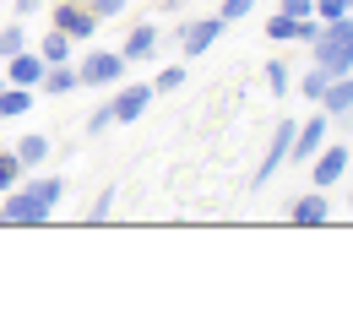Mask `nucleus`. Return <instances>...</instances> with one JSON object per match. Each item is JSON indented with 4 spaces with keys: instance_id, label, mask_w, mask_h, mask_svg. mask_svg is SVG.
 Returning a JSON list of instances; mask_svg holds the SVG:
<instances>
[{
    "instance_id": "f257e3e1",
    "label": "nucleus",
    "mask_w": 353,
    "mask_h": 315,
    "mask_svg": "<svg viewBox=\"0 0 353 315\" xmlns=\"http://www.w3.org/2000/svg\"><path fill=\"white\" fill-rule=\"evenodd\" d=\"M60 201H65V180L33 169V174H22V180L0 196V212H6V228H44Z\"/></svg>"
},
{
    "instance_id": "f03ea898",
    "label": "nucleus",
    "mask_w": 353,
    "mask_h": 315,
    "mask_svg": "<svg viewBox=\"0 0 353 315\" xmlns=\"http://www.w3.org/2000/svg\"><path fill=\"white\" fill-rule=\"evenodd\" d=\"M310 54H315V65H321L326 77H348L353 71V11L337 17V22H326L321 39L310 44Z\"/></svg>"
},
{
    "instance_id": "7ed1b4c3",
    "label": "nucleus",
    "mask_w": 353,
    "mask_h": 315,
    "mask_svg": "<svg viewBox=\"0 0 353 315\" xmlns=\"http://www.w3.org/2000/svg\"><path fill=\"white\" fill-rule=\"evenodd\" d=\"M125 71H131V65L120 60V49H92V54L77 60V82H82V88H120Z\"/></svg>"
},
{
    "instance_id": "20e7f679",
    "label": "nucleus",
    "mask_w": 353,
    "mask_h": 315,
    "mask_svg": "<svg viewBox=\"0 0 353 315\" xmlns=\"http://www.w3.org/2000/svg\"><path fill=\"white\" fill-rule=\"evenodd\" d=\"M223 33H228V22H223L218 11H212V17H196V22H179V28H174L179 54H185V60H201V54L223 39Z\"/></svg>"
},
{
    "instance_id": "39448f33",
    "label": "nucleus",
    "mask_w": 353,
    "mask_h": 315,
    "mask_svg": "<svg viewBox=\"0 0 353 315\" xmlns=\"http://www.w3.org/2000/svg\"><path fill=\"white\" fill-rule=\"evenodd\" d=\"M49 28H60L71 44H88V39L98 33V28H103V22L92 17L82 0H60V6H54V17H49Z\"/></svg>"
},
{
    "instance_id": "423d86ee",
    "label": "nucleus",
    "mask_w": 353,
    "mask_h": 315,
    "mask_svg": "<svg viewBox=\"0 0 353 315\" xmlns=\"http://www.w3.org/2000/svg\"><path fill=\"white\" fill-rule=\"evenodd\" d=\"M294 131H299V120H277V131H272V141H266V152H261V163H256V190L261 185H272V174L288 163V147H294Z\"/></svg>"
},
{
    "instance_id": "0eeeda50",
    "label": "nucleus",
    "mask_w": 353,
    "mask_h": 315,
    "mask_svg": "<svg viewBox=\"0 0 353 315\" xmlns=\"http://www.w3.org/2000/svg\"><path fill=\"white\" fill-rule=\"evenodd\" d=\"M326 141H332V120H326V114H310V120H299L294 147H288V163H294V169H305V163L321 152V147H326Z\"/></svg>"
},
{
    "instance_id": "6e6552de",
    "label": "nucleus",
    "mask_w": 353,
    "mask_h": 315,
    "mask_svg": "<svg viewBox=\"0 0 353 315\" xmlns=\"http://www.w3.org/2000/svg\"><path fill=\"white\" fill-rule=\"evenodd\" d=\"M348 163H353V152L343 147V141H326L315 158H310L305 169H310V185H321V190H332V185L348 174Z\"/></svg>"
},
{
    "instance_id": "1a4fd4ad",
    "label": "nucleus",
    "mask_w": 353,
    "mask_h": 315,
    "mask_svg": "<svg viewBox=\"0 0 353 315\" xmlns=\"http://www.w3.org/2000/svg\"><path fill=\"white\" fill-rule=\"evenodd\" d=\"M152 98H158L152 82H120V92L109 98V103H114V125H136V120L152 109Z\"/></svg>"
},
{
    "instance_id": "9d476101",
    "label": "nucleus",
    "mask_w": 353,
    "mask_h": 315,
    "mask_svg": "<svg viewBox=\"0 0 353 315\" xmlns=\"http://www.w3.org/2000/svg\"><path fill=\"white\" fill-rule=\"evenodd\" d=\"M44 54H39V49H17V54H6V71H0V77H6V82H11V88H33L39 92V82H44Z\"/></svg>"
},
{
    "instance_id": "9b49d317",
    "label": "nucleus",
    "mask_w": 353,
    "mask_h": 315,
    "mask_svg": "<svg viewBox=\"0 0 353 315\" xmlns=\"http://www.w3.org/2000/svg\"><path fill=\"white\" fill-rule=\"evenodd\" d=\"M332 218V196L315 185V190H305V196H288V223L294 228H321Z\"/></svg>"
},
{
    "instance_id": "f8f14e48",
    "label": "nucleus",
    "mask_w": 353,
    "mask_h": 315,
    "mask_svg": "<svg viewBox=\"0 0 353 315\" xmlns=\"http://www.w3.org/2000/svg\"><path fill=\"white\" fill-rule=\"evenodd\" d=\"M158 44H163V28H158V22H136L131 33H125V44H120V60H125V65L152 60V54H158Z\"/></svg>"
},
{
    "instance_id": "ddd939ff",
    "label": "nucleus",
    "mask_w": 353,
    "mask_h": 315,
    "mask_svg": "<svg viewBox=\"0 0 353 315\" xmlns=\"http://www.w3.org/2000/svg\"><path fill=\"white\" fill-rule=\"evenodd\" d=\"M82 82H77V60H54V65H44V82H39V92L44 98H65V92H77Z\"/></svg>"
},
{
    "instance_id": "4468645a",
    "label": "nucleus",
    "mask_w": 353,
    "mask_h": 315,
    "mask_svg": "<svg viewBox=\"0 0 353 315\" xmlns=\"http://www.w3.org/2000/svg\"><path fill=\"white\" fill-rule=\"evenodd\" d=\"M321 114H326V120L353 114V71H348V77H332V82H326V92H321Z\"/></svg>"
},
{
    "instance_id": "2eb2a0df",
    "label": "nucleus",
    "mask_w": 353,
    "mask_h": 315,
    "mask_svg": "<svg viewBox=\"0 0 353 315\" xmlns=\"http://www.w3.org/2000/svg\"><path fill=\"white\" fill-rule=\"evenodd\" d=\"M11 152H17V163H22L28 174H33V169H44V163H49V152H54V141H49L44 131H33V136H22V141H17Z\"/></svg>"
},
{
    "instance_id": "dca6fc26",
    "label": "nucleus",
    "mask_w": 353,
    "mask_h": 315,
    "mask_svg": "<svg viewBox=\"0 0 353 315\" xmlns=\"http://www.w3.org/2000/svg\"><path fill=\"white\" fill-rule=\"evenodd\" d=\"M33 109V88H11V82H0V120H22Z\"/></svg>"
},
{
    "instance_id": "f3484780",
    "label": "nucleus",
    "mask_w": 353,
    "mask_h": 315,
    "mask_svg": "<svg viewBox=\"0 0 353 315\" xmlns=\"http://www.w3.org/2000/svg\"><path fill=\"white\" fill-rule=\"evenodd\" d=\"M39 54H44L49 65H54V60H71V54H77V44H71V39L60 33V28H49L44 39H39Z\"/></svg>"
},
{
    "instance_id": "a211bd4d",
    "label": "nucleus",
    "mask_w": 353,
    "mask_h": 315,
    "mask_svg": "<svg viewBox=\"0 0 353 315\" xmlns=\"http://www.w3.org/2000/svg\"><path fill=\"white\" fill-rule=\"evenodd\" d=\"M261 77H266V88L277 92V98H288V88H294V71H288V60H266Z\"/></svg>"
},
{
    "instance_id": "6ab92c4d",
    "label": "nucleus",
    "mask_w": 353,
    "mask_h": 315,
    "mask_svg": "<svg viewBox=\"0 0 353 315\" xmlns=\"http://www.w3.org/2000/svg\"><path fill=\"white\" fill-rule=\"evenodd\" d=\"M326 82H332V77H326L321 65H310L305 77H299V98H310V103H321V92H326Z\"/></svg>"
},
{
    "instance_id": "aec40b11",
    "label": "nucleus",
    "mask_w": 353,
    "mask_h": 315,
    "mask_svg": "<svg viewBox=\"0 0 353 315\" xmlns=\"http://www.w3.org/2000/svg\"><path fill=\"white\" fill-rule=\"evenodd\" d=\"M266 39H272V44H294V17H288V11L266 17Z\"/></svg>"
},
{
    "instance_id": "412c9836",
    "label": "nucleus",
    "mask_w": 353,
    "mask_h": 315,
    "mask_svg": "<svg viewBox=\"0 0 353 315\" xmlns=\"http://www.w3.org/2000/svg\"><path fill=\"white\" fill-rule=\"evenodd\" d=\"M22 44H28V28H22V22H6V28H0V60L17 54Z\"/></svg>"
},
{
    "instance_id": "4be33fe9",
    "label": "nucleus",
    "mask_w": 353,
    "mask_h": 315,
    "mask_svg": "<svg viewBox=\"0 0 353 315\" xmlns=\"http://www.w3.org/2000/svg\"><path fill=\"white\" fill-rule=\"evenodd\" d=\"M179 82H185V60H174V65H163V71L152 77V92H174Z\"/></svg>"
},
{
    "instance_id": "5701e85b",
    "label": "nucleus",
    "mask_w": 353,
    "mask_h": 315,
    "mask_svg": "<svg viewBox=\"0 0 353 315\" xmlns=\"http://www.w3.org/2000/svg\"><path fill=\"white\" fill-rule=\"evenodd\" d=\"M22 174H28V169L17 163V152H0V196H6V190H11L17 180H22Z\"/></svg>"
},
{
    "instance_id": "b1692460",
    "label": "nucleus",
    "mask_w": 353,
    "mask_h": 315,
    "mask_svg": "<svg viewBox=\"0 0 353 315\" xmlns=\"http://www.w3.org/2000/svg\"><path fill=\"white\" fill-rule=\"evenodd\" d=\"M109 125H114V103H98V109L88 114V136H103Z\"/></svg>"
},
{
    "instance_id": "393cba45",
    "label": "nucleus",
    "mask_w": 353,
    "mask_h": 315,
    "mask_svg": "<svg viewBox=\"0 0 353 315\" xmlns=\"http://www.w3.org/2000/svg\"><path fill=\"white\" fill-rule=\"evenodd\" d=\"M125 6H131V0H88V11L98 17V22H114V17L125 11Z\"/></svg>"
},
{
    "instance_id": "a878e982",
    "label": "nucleus",
    "mask_w": 353,
    "mask_h": 315,
    "mask_svg": "<svg viewBox=\"0 0 353 315\" xmlns=\"http://www.w3.org/2000/svg\"><path fill=\"white\" fill-rule=\"evenodd\" d=\"M109 212H114V185H109V190H98V196H92V223H103V218H109Z\"/></svg>"
},
{
    "instance_id": "bb28decb",
    "label": "nucleus",
    "mask_w": 353,
    "mask_h": 315,
    "mask_svg": "<svg viewBox=\"0 0 353 315\" xmlns=\"http://www.w3.org/2000/svg\"><path fill=\"white\" fill-rule=\"evenodd\" d=\"M353 6L348 0H315V17H321V22H337V17H348Z\"/></svg>"
},
{
    "instance_id": "cd10ccee",
    "label": "nucleus",
    "mask_w": 353,
    "mask_h": 315,
    "mask_svg": "<svg viewBox=\"0 0 353 315\" xmlns=\"http://www.w3.org/2000/svg\"><path fill=\"white\" fill-rule=\"evenodd\" d=\"M250 11H256V0H223V6H218L223 22H239V17H250Z\"/></svg>"
},
{
    "instance_id": "c85d7f7f",
    "label": "nucleus",
    "mask_w": 353,
    "mask_h": 315,
    "mask_svg": "<svg viewBox=\"0 0 353 315\" xmlns=\"http://www.w3.org/2000/svg\"><path fill=\"white\" fill-rule=\"evenodd\" d=\"M277 11H288V17H294V22H299V17H315V0H283V6H277Z\"/></svg>"
},
{
    "instance_id": "c756f323",
    "label": "nucleus",
    "mask_w": 353,
    "mask_h": 315,
    "mask_svg": "<svg viewBox=\"0 0 353 315\" xmlns=\"http://www.w3.org/2000/svg\"><path fill=\"white\" fill-rule=\"evenodd\" d=\"M11 11H17V22L22 17H39V0H11Z\"/></svg>"
},
{
    "instance_id": "7c9ffc66",
    "label": "nucleus",
    "mask_w": 353,
    "mask_h": 315,
    "mask_svg": "<svg viewBox=\"0 0 353 315\" xmlns=\"http://www.w3.org/2000/svg\"><path fill=\"white\" fill-rule=\"evenodd\" d=\"M163 11L174 17V11H185V0H163V6H158V17H163Z\"/></svg>"
},
{
    "instance_id": "2f4dec72",
    "label": "nucleus",
    "mask_w": 353,
    "mask_h": 315,
    "mask_svg": "<svg viewBox=\"0 0 353 315\" xmlns=\"http://www.w3.org/2000/svg\"><path fill=\"white\" fill-rule=\"evenodd\" d=\"M348 207H353V190H348Z\"/></svg>"
},
{
    "instance_id": "473e14b6",
    "label": "nucleus",
    "mask_w": 353,
    "mask_h": 315,
    "mask_svg": "<svg viewBox=\"0 0 353 315\" xmlns=\"http://www.w3.org/2000/svg\"><path fill=\"white\" fill-rule=\"evenodd\" d=\"M0 6H6V0H0Z\"/></svg>"
},
{
    "instance_id": "72a5a7b5",
    "label": "nucleus",
    "mask_w": 353,
    "mask_h": 315,
    "mask_svg": "<svg viewBox=\"0 0 353 315\" xmlns=\"http://www.w3.org/2000/svg\"><path fill=\"white\" fill-rule=\"evenodd\" d=\"M82 6H88V0H82Z\"/></svg>"
},
{
    "instance_id": "f704fd0d",
    "label": "nucleus",
    "mask_w": 353,
    "mask_h": 315,
    "mask_svg": "<svg viewBox=\"0 0 353 315\" xmlns=\"http://www.w3.org/2000/svg\"><path fill=\"white\" fill-rule=\"evenodd\" d=\"M348 6H353V0H348Z\"/></svg>"
}]
</instances>
